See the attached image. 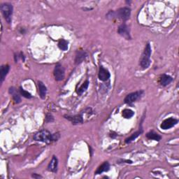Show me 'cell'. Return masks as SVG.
<instances>
[{
    "label": "cell",
    "instance_id": "8992f818",
    "mask_svg": "<svg viewBox=\"0 0 179 179\" xmlns=\"http://www.w3.org/2000/svg\"><path fill=\"white\" fill-rule=\"evenodd\" d=\"M142 93L143 91H137L127 94L126 97L125 98V102L126 104H132L133 102L136 101L137 99H139L141 97Z\"/></svg>",
    "mask_w": 179,
    "mask_h": 179
},
{
    "label": "cell",
    "instance_id": "7402d4cb",
    "mask_svg": "<svg viewBox=\"0 0 179 179\" xmlns=\"http://www.w3.org/2000/svg\"><path fill=\"white\" fill-rule=\"evenodd\" d=\"M20 94H22V96L25 97V98L30 99V98L32 97V96L31 95V94H30V93H28V92H27V91H25V90L22 89V88H20Z\"/></svg>",
    "mask_w": 179,
    "mask_h": 179
},
{
    "label": "cell",
    "instance_id": "5bb4252c",
    "mask_svg": "<svg viewBox=\"0 0 179 179\" xmlns=\"http://www.w3.org/2000/svg\"><path fill=\"white\" fill-rule=\"evenodd\" d=\"M173 78L171 77L170 76L166 75V74H164L160 78V83L161 85L163 86H166L169 84L171 81H172Z\"/></svg>",
    "mask_w": 179,
    "mask_h": 179
},
{
    "label": "cell",
    "instance_id": "52a82bcc",
    "mask_svg": "<svg viewBox=\"0 0 179 179\" xmlns=\"http://www.w3.org/2000/svg\"><path fill=\"white\" fill-rule=\"evenodd\" d=\"M178 123V121L173 117H169V118H167L164 121L162 124L160 125V127L162 129H170L171 127H173V126Z\"/></svg>",
    "mask_w": 179,
    "mask_h": 179
},
{
    "label": "cell",
    "instance_id": "ffe728a7",
    "mask_svg": "<svg viewBox=\"0 0 179 179\" xmlns=\"http://www.w3.org/2000/svg\"><path fill=\"white\" fill-rule=\"evenodd\" d=\"M134 115V111H132V110L130 109H125L122 111V116H123L125 118L127 119L131 118Z\"/></svg>",
    "mask_w": 179,
    "mask_h": 179
},
{
    "label": "cell",
    "instance_id": "9a60e30c",
    "mask_svg": "<svg viewBox=\"0 0 179 179\" xmlns=\"http://www.w3.org/2000/svg\"><path fill=\"white\" fill-rule=\"evenodd\" d=\"M109 168H110V165H109V162H104L103 164H102L101 166H99V168L97 169V170L96 171L95 173L96 174H100V173H101L109 171Z\"/></svg>",
    "mask_w": 179,
    "mask_h": 179
},
{
    "label": "cell",
    "instance_id": "2e32d148",
    "mask_svg": "<svg viewBox=\"0 0 179 179\" xmlns=\"http://www.w3.org/2000/svg\"><path fill=\"white\" fill-rule=\"evenodd\" d=\"M10 66L9 65H3L1 67V71H0V74H1V82L4 81L5 77H6L7 74L9 73Z\"/></svg>",
    "mask_w": 179,
    "mask_h": 179
},
{
    "label": "cell",
    "instance_id": "8fae6325",
    "mask_svg": "<svg viewBox=\"0 0 179 179\" xmlns=\"http://www.w3.org/2000/svg\"><path fill=\"white\" fill-rule=\"evenodd\" d=\"M58 158L55 156H53L52 160L48 166V170L52 172H56L58 170Z\"/></svg>",
    "mask_w": 179,
    "mask_h": 179
},
{
    "label": "cell",
    "instance_id": "d6986e66",
    "mask_svg": "<svg viewBox=\"0 0 179 179\" xmlns=\"http://www.w3.org/2000/svg\"><path fill=\"white\" fill-rule=\"evenodd\" d=\"M88 86H89V81H86L85 83H84L83 85H82L80 88L77 90H76V93H77L78 94H82L87 89H88Z\"/></svg>",
    "mask_w": 179,
    "mask_h": 179
},
{
    "label": "cell",
    "instance_id": "5b68a950",
    "mask_svg": "<svg viewBox=\"0 0 179 179\" xmlns=\"http://www.w3.org/2000/svg\"><path fill=\"white\" fill-rule=\"evenodd\" d=\"M54 76L56 81H62L65 78V69L60 64L56 65L54 70Z\"/></svg>",
    "mask_w": 179,
    "mask_h": 179
},
{
    "label": "cell",
    "instance_id": "9c48e42d",
    "mask_svg": "<svg viewBox=\"0 0 179 179\" xmlns=\"http://www.w3.org/2000/svg\"><path fill=\"white\" fill-rule=\"evenodd\" d=\"M111 76L109 71L106 69L104 68L103 66H100L99 71V78L102 81H106Z\"/></svg>",
    "mask_w": 179,
    "mask_h": 179
},
{
    "label": "cell",
    "instance_id": "ac0fdd59",
    "mask_svg": "<svg viewBox=\"0 0 179 179\" xmlns=\"http://www.w3.org/2000/svg\"><path fill=\"white\" fill-rule=\"evenodd\" d=\"M58 46L61 50L64 51L67 50L68 49V42L65 39H61L58 43Z\"/></svg>",
    "mask_w": 179,
    "mask_h": 179
},
{
    "label": "cell",
    "instance_id": "6da1fadb",
    "mask_svg": "<svg viewBox=\"0 0 179 179\" xmlns=\"http://www.w3.org/2000/svg\"><path fill=\"white\" fill-rule=\"evenodd\" d=\"M58 138V134H52L48 130H41V131L36 133L34 136V139L35 141L46 143V144H50L53 141H57Z\"/></svg>",
    "mask_w": 179,
    "mask_h": 179
},
{
    "label": "cell",
    "instance_id": "7c38bea8",
    "mask_svg": "<svg viewBox=\"0 0 179 179\" xmlns=\"http://www.w3.org/2000/svg\"><path fill=\"white\" fill-rule=\"evenodd\" d=\"M87 57V53L83 50H78L76 53V58H75V63L76 65L81 63L83 61L85 60L86 58Z\"/></svg>",
    "mask_w": 179,
    "mask_h": 179
},
{
    "label": "cell",
    "instance_id": "e0dca14e",
    "mask_svg": "<svg viewBox=\"0 0 179 179\" xmlns=\"http://www.w3.org/2000/svg\"><path fill=\"white\" fill-rule=\"evenodd\" d=\"M146 137L148 138V139H149L157 141H159L161 139V137L160 136V135L158 134L157 133H156V132H153V131L147 133Z\"/></svg>",
    "mask_w": 179,
    "mask_h": 179
},
{
    "label": "cell",
    "instance_id": "30bf717a",
    "mask_svg": "<svg viewBox=\"0 0 179 179\" xmlns=\"http://www.w3.org/2000/svg\"><path fill=\"white\" fill-rule=\"evenodd\" d=\"M66 118L69 120L70 122H71V123L74 125H78L83 123V116L81 115H76V116H65Z\"/></svg>",
    "mask_w": 179,
    "mask_h": 179
},
{
    "label": "cell",
    "instance_id": "277c9868",
    "mask_svg": "<svg viewBox=\"0 0 179 179\" xmlns=\"http://www.w3.org/2000/svg\"><path fill=\"white\" fill-rule=\"evenodd\" d=\"M131 15V10L128 7H123L119 9L116 12H115V16L117 18L121 19L123 21L127 20Z\"/></svg>",
    "mask_w": 179,
    "mask_h": 179
},
{
    "label": "cell",
    "instance_id": "7a4b0ae2",
    "mask_svg": "<svg viewBox=\"0 0 179 179\" xmlns=\"http://www.w3.org/2000/svg\"><path fill=\"white\" fill-rule=\"evenodd\" d=\"M151 53V47H150V43H148L145 46L144 53H142V55L140 59V65L142 69H147L150 66Z\"/></svg>",
    "mask_w": 179,
    "mask_h": 179
},
{
    "label": "cell",
    "instance_id": "3957f363",
    "mask_svg": "<svg viewBox=\"0 0 179 179\" xmlns=\"http://www.w3.org/2000/svg\"><path fill=\"white\" fill-rule=\"evenodd\" d=\"M1 11L4 19L8 23H11L12 20V14H13V6L11 4L9 3L2 4L1 6Z\"/></svg>",
    "mask_w": 179,
    "mask_h": 179
},
{
    "label": "cell",
    "instance_id": "603a6c76",
    "mask_svg": "<svg viewBox=\"0 0 179 179\" xmlns=\"http://www.w3.org/2000/svg\"><path fill=\"white\" fill-rule=\"evenodd\" d=\"M13 99H14V100L16 103H20V101H21V99H20V96L16 93L13 94Z\"/></svg>",
    "mask_w": 179,
    "mask_h": 179
},
{
    "label": "cell",
    "instance_id": "44dd1931",
    "mask_svg": "<svg viewBox=\"0 0 179 179\" xmlns=\"http://www.w3.org/2000/svg\"><path fill=\"white\" fill-rule=\"evenodd\" d=\"M142 132V131H139V132H137L134 133V134H132V136H130L129 137L127 138L126 139H125V143H127V144H129V143H131L132 141H133L134 139H136L137 138L139 137V135L141 134V133Z\"/></svg>",
    "mask_w": 179,
    "mask_h": 179
},
{
    "label": "cell",
    "instance_id": "ba28073f",
    "mask_svg": "<svg viewBox=\"0 0 179 179\" xmlns=\"http://www.w3.org/2000/svg\"><path fill=\"white\" fill-rule=\"evenodd\" d=\"M118 33L119 34L123 37L125 39L127 40L131 39V36H130V33H129V29L128 27L125 24H122L118 28Z\"/></svg>",
    "mask_w": 179,
    "mask_h": 179
},
{
    "label": "cell",
    "instance_id": "4fadbf2b",
    "mask_svg": "<svg viewBox=\"0 0 179 179\" xmlns=\"http://www.w3.org/2000/svg\"><path fill=\"white\" fill-rule=\"evenodd\" d=\"M38 86H39V91L40 94L41 98L44 99L46 98V95L47 93V88L45 86L42 81L38 82Z\"/></svg>",
    "mask_w": 179,
    "mask_h": 179
}]
</instances>
